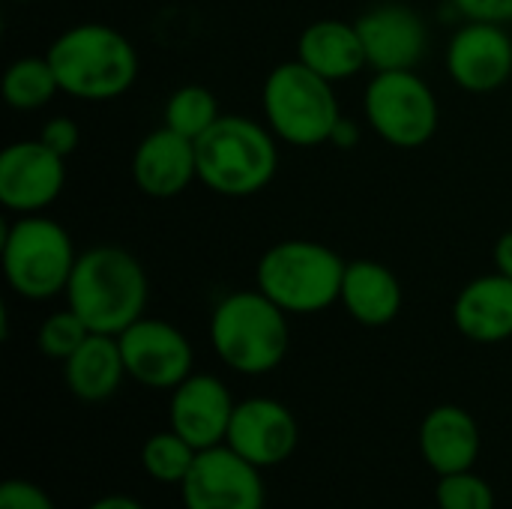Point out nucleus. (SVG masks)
I'll list each match as a JSON object with an SVG mask.
<instances>
[{
	"mask_svg": "<svg viewBox=\"0 0 512 509\" xmlns=\"http://www.w3.org/2000/svg\"><path fill=\"white\" fill-rule=\"evenodd\" d=\"M150 282L141 261L111 243L78 255L66 285L69 309L90 327V333L120 336L144 318Z\"/></svg>",
	"mask_w": 512,
	"mask_h": 509,
	"instance_id": "nucleus-1",
	"label": "nucleus"
},
{
	"mask_svg": "<svg viewBox=\"0 0 512 509\" xmlns=\"http://www.w3.org/2000/svg\"><path fill=\"white\" fill-rule=\"evenodd\" d=\"M60 93L81 102H108L123 96L138 78L135 45L111 24L84 21L54 36L45 51Z\"/></svg>",
	"mask_w": 512,
	"mask_h": 509,
	"instance_id": "nucleus-2",
	"label": "nucleus"
},
{
	"mask_svg": "<svg viewBox=\"0 0 512 509\" xmlns=\"http://www.w3.org/2000/svg\"><path fill=\"white\" fill-rule=\"evenodd\" d=\"M198 180L222 198H249L267 189L279 171V147L270 126L222 114L198 141Z\"/></svg>",
	"mask_w": 512,
	"mask_h": 509,
	"instance_id": "nucleus-3",
	"label": "nucleus"
},
{
	"mask_svg": "<svg viewBox=\"0 0 512 509\" xmlns=\"http://www.w3.org/2000/svg\"><path fill=\"white\" fill-rule=\"evenodd\" d=\"M210 345L228 369L267 375L288 357V312L258 288L234 291L222 297L210 315Z\"/></svg>",
	"mask_w": 512,
	"mask_h": 509,
	"instance_id": "nucleus-4",
	"label": "nucleus"
},
{
	"mask_svg": "<svg viewBox=\"0 0 512 509\" xmlns=\"http://www.w3.org/2000/svg\"><path fill=\"white\" fill-rule=\"evenodd\" d=\"M348 261L318 240H279L255 267V288L288 315H315L339 303Z\"/></svg>",
	"mask_w": 512,
	"mask_h": 509,
	"instance_id": "nucleus-5",
	"label": "nucleus"
},
{
	"mask_svg": "<svg viewBox=\"0 0 512 509\" xmlns=\"http://www.w3.org/2000/svg\"><path fill=\"white\" fill-rule=\"evenodd\" d=\"M261 108L273 135L291 147L327 144L342 120L336 84L300 60H285L264 78Z\"/></svg>",
	"mask_w": 512,
	"mask_h": 509,
	"instance_id": "nucleus-6",
	"label": "nucleus"
},
{
	"mask_svg": "<svg viewBox=\"0 0 512 509\" xmlns=\"http://www.w3.org/2000/svg\"><path fill=\"white\" fill-rule=\"evenodd\" d=\"M0 261L9 288L33 303L66 294L78 252L69 231L45 213H27L3 225Z\"/></svg>",
	"mask_w": 512,
	"mask_h": 509,
	"instance_id": "nucleus-7",
	"label": "nucleus"
},
{
	"mask_svg": "<svg viewBox=\"0 0 512 509\" xmlns=\"http://www.w3.org/2000/svg\"><path fill=\"white\" fill-rule=\"evenodd\" d=\"M363 114L369 129L399 150L429 144L441 123L438 96L414 69L375 72L363 93Z\"/></svg>",
	"mask_w": 512,
	"mask_h": 509,
	"instance_id": "nucleus-8",
	"label": "nucleus"
},
{
	"mask_svg": "<svg viewBox=\"0 0 512 509\" xmlns=\"http://www.w3.org/2000/svg\"><path fill=\"white\" fill-rule=\"evenodd\" d=\"M183 509H264L267 486L261 468L228 444L198 450L192 471L180 483Z\"/></svg>",
	"mask_w": 512,
	"mask_h": 509,
	"instance_id": "nucleus-9",
	"label": "nucleus"
},
{
	"mask_svg": "<svg viewBox=\"0 0 512 509\" xmlns=\"http://www.w3.org/2000/svg\"><path fill=\"white\" fill-rule=\"evenodd\" d=\"M126 375L150 390H174L192 375L195 351L183 330L162 318H138L120 336Z\"/></svg>",
	"mask_w": 512,
	"mask_h": 509,
	"instance_id": "nucleus-10",
	"label": "nucleus"
},
{
	"mask_svg": "<svg viewBox=\"0 0 512 509\" xmlns=\"http://www.w3.org/2000/svg\"><path fill=\"white\" fill-rule=\"evenodd\" d=\"M66 186V159L39 138L12 141L0 153V204L15 213L48 210Z\"/></svg>",
	"mask_w": 512,
	"mask_h": 509,
	"instance_id": "nucleus-11",
	"label": "nucleus"
},
{
	"mask_svg": "<svg viewBox=\"0 0 512 509\" xmlns=\"http://www.w3.org/2000/svg\"><path fill=\"white\" fill-rule=\"evenodd\" d=\"M447 75L468 93H495L512 78V36L498 21H474L450 36L444 51Z\"/></svg>",
	"mask_w": 512,
	"mask_h": 509,
	"instance_id": "nucleus-12",
	"label": "nucleus"
},
{
	"mask_svg": "<svg viewBox=\"0 0 512 509\" xmlns=\"http://www.w3.org/2000/svg\"><path fill=\"white\" fill-rule=\"evenodd\" d=\"M225 444L255 468L267 471L294 456L300 444V426L282 402L252 396L237 402Z\"/></svg>",
	"mask_w": 512,
	"mask_h": 509,
	"instance_id": "nucleus-13",
	"label": "nucleus"
},
{
	"mask_svg": "<svg viewBox=\"0 0 512 509\" xmlns=\"http://www.w3.org/2000/svg\"><path fill=\"white\" fill-rule=\"evenodd\" d=\"M354 24L375 72L417 69L429 51V24L405 3L372 6Z\"/></svg>",
	"mask_w": 512,
	"mask_h": 509,
	"instance_id": "nucleus-14",
	"label": "nucleus"
},
{
	"mask_svg": "<svg viewBox=\"0 0 512 509\" xmlns=\"http://www.w3.org/2000/svg\"><path fill=\"white\" fill-rule=\"evenodd\" d=\"M231 390L207 372H192L183 384L171 390L168 420L177 435H183L195 450H210L225 444L234 417Z\"/></svg>",
	"mask_w": 512,
	"mask_h": 509,
	"instance_id": "nucleus-15",
	"label": "nucleus"
},
{
	"mask_svg": "<svg viewBox=\"0 0 512 509\" xmlns=\"http://www.w3.org/2000/svg\"><path fill=\"white\" fill-rule=\"evenodd\" d=\"M132 180L138 192L156 201L183 195L198 180L195 141L168 129L165 123L144 135L132 153Z\"/></svg>",
	"mask_w": 512,
	"mask_h": 509,
	"instance_id": "nucleus-16",
	"label": "nucleus"
},
{
	"mask_svg": "<svg viewBox=\"0 0 512 509\" xmlns=\"http://www.w3.org/2000/svg\"><path fill=\"white\" fill-rule=\"evenodd\" d=\"M456 330L477 345H498L512 339V279L486 273L471 279L453 303Z\"/></svg>",
	"mask_w": 512,
	"mask_h": 509,
	"instance_id": "nucleus-17",
	"label": "nucleus"
},
{
	"mask_svg": "<svg viewBox=\"0 0 512 509\" xmlns=\"http://www.w3.org/2000/svg\"><path fill=\"white\" fill-rule=\"evenodd\" d=\"M420 456L438 474L471 471L480 459V426L459 405H438L420 423Z\"/></svg>",
	"mask_w": 512,
	"mask_h": 509,
	"instance_id": "nucleus-18",
	"label": "nucleus"
},
{
	"mask_svg": "<svg viewBox=\"0 0 512 509\" xmlns=\"http://www.w3.org/2000/svg\"><path fill=\"white\" fill-rule=\"evenodd\" d=\"M297 60L333 84L351 81L369 66L357 24L342 18H318L306 24L297 39Z\"/></svg>",
	"mask_w": 512,
	"mask_h": 509,
	"instance_id": "nucleus-19",
	"label": "nucleus"
},
{
	"mask_svg": "<svg viewBox=\"0 0 512 509\" xmlns=\"http://www.w3.org/2000/svg\"><path fill=\"white\" fill-rule=\"evenodd\" d=\"M339 303L363 327H387L399 318L405 294L399 276L372 258L348 261Z\"/></svg>",
	"mask_w": 512,
	"mask_h": 509,
	"instance_id": "nucleus-20",
	"label": "nucleus"
},
{
	"mask_svg": "<svg viewBox=\"0 0 512 509\" xmlns=\"http://www.w3.org/2000/svg\"><path fill=\"white\" fill-rule=\"evenodd\" d=\"M123 378L129 375L123 363L120 339L108 333H90L84 345L69 360H63V381L69 393L87 405L108 402L120 390Z\"/></svg>",
	"mask_w": 512,
	"mask_h": 509,
	"instance_id": "nucleus-21",
	"label": "nucleus"
},
{
	"mask_svg": "<svg viewBox=\"0 0 512 509\" xmlns=\"http://www.w3.org/2000/svg\"><path fill=\"white\" fill-rule=\"evenodd\" d=\"M57 93H60V84L45 54L18 57L3 72V99L15 111H39L48 102H54Z\"/></svg>",
	"mask_w": 512,
	"mask_h": 509,
	"instance_id": "nucleus-22",
	"label": "nucleus"
},
{
	"mask_svg": "<svg viewBox=\"0 0 512 509\" xmlns=\"http://www.w3.org/2000/svg\"><path fill=\"white\" fill-rule=\"evenodd\" d=\"M219 117H222L219 99L204 84H183V87H177L168 96L165 111H162V123L168 129L186 135L189 141H198Z\"/></svg>",
	"mask_w": 512,
	"mask_h": 509,
	"instance_id": "nucleus-23",
	"label": "nucleus"
},
{
	"mask_svg": "<svg viewBox=\"0 0 512 509\" xmlns=\"http://www.w3.org/2000/svg\"><path fill=\"white\" fill-rule=\"evenodd\" d=\"M195 456H198V450L174 429L156 432L141 447V465H144L147 477L156 483H165V486H180L186 480V474L192 471Z\"/></svg>",
	"mask_w": 512,
	"mask_h": 509,
	"instance_id": "nucleus-24",
	"label": "nucleus"
},
{
	"mask_svg": "<svg viewBox=\"0 0 512 509\" xmlns=\"http://www.w3.org/2000/svg\"><path fill=\"white\" fill-rule=\"evenodd\" d=\"M87 336H90V327L66 306L60 312H51L39 324V330H36V348H39L42 357L63 363V360H69L84 345Z\"/></svg>",
	"mask_w": 512,
	"mask_h": 509,
	"instance_id": "nucleus-25",
	"label": "nucleus"
},
{
	"mask_svg": "<svg viewBox=\"0 0 512 509\" xmlns=\"http://www.w3.org/2000/svg\"><path fill=\"white\" fill-rule=\"evenodd\" d=\"M435 504H438V509H495V492L471 468V471L438 477Z\"/></svg>",
	"mask_w": 512,
	"mask_h": 509,
	"instance_id": "nucleus-26",
	"label": "nucleus"
},
{
	"mask_svg": "<svg viewBox=\"0 0 512 509\" xmlns=\"http://www.w3.org/2000/svg\"><path fill=\"white\" fill-rule=\"evenodd\" d=\"M45 147H51L54 153H60L63 159L72 156L81 144V132H78V123L66 114H57V117H48L36 135Z\"/></svg>",
	"mask_w": 512,
	"mask_h": 509,
	"instance_id": "nucleus-27",
	"label": "nucleus"
},
{
	"mask_svg": "<svg viewBox=\"0 0 512 509\" xmlns=\"http://www.w3.org/2000/svg\"><path fill=\"white\" fill-rule=\"evenodd\" d=\"M0 509H57L45 489L27 480H6L0 486Z\"/></svg>",
	"mask_w": 512,
	"mask_h": 509,
	"instance_id": "nucleus-28",
	"label": "nucleus"
},
{
	"mask_svg": "<svg viewBox=\"0 0 512 509\" xmlns=\"http://www.w3.org/2000/svg\"><path fill=\"white\" fill-rule=\"evenodd\" d=\"M459 15L474 18V21H512V0H447Z\"/></svg>",
	"mask_w": 512,
	"mask_h": 509,
	"instance_id": "nucleus-29",
	"label": "nucleus"
},
{
	"mask_svg": "<svg viewBox=\"0 0 512 509\" xmlns=\"http://www.w3.org/2000/svg\"><path fill=\"white\" fill-rule=\"evenodd\" d=\"M492 261H495V270L498 273H504V276L512 279V231L498 237V243L492 249Z\"/></svg>",
	"mask_w": 512,
	"mask_h": 509,
	"instance_id": "nucleus-30",
	"label": "nucleus"
},
{
	"mask_svg": "<svg viewBox=\"0 0 512 509\" xmlns=\"http://www.w3.org/2000/svg\"><path fill=\"white\" fill-rule=\"evenodd\" d=\"M357 138H360V129H357V123H354V120H348V117H342L330 141H333L336 147L348 150V147H354V144H357Z\"/></svg>",
	"mask_w": 512,
	"mask_h": 509,
	"instance_id": "nucleus-31",
	"label": "nucleus"
},
{
	"mask_svg": "<svg viewBox=\"0 0 512 509\" xmlns=\"http://www.w3.org/2000/svg\"><path fill=\"white\" fill-rule=\"evenodd\" d=\"M87 509H144V504H138L129 495H105V498L93 501Z\"/></svg>",
	"mask_w": 512,
	"mask_h": 509,
	"instance_id": "nucleus-32",
	"label": "nucleus"
},
{
	"mask_svg": "<svg viewBox=\"0 0 512 509\" xmlns=\"http://www.w3.org/2000/svg\"><path fill=\"white\" fill-rule=\"evenodd\" d=\"M21 3H27V0H21Z\"/></svg>",
	"mask_w": 512,
	"mask_h": 509,
	"instance_id": "nucleus-33",
	"label": "nucleus"
}]
</instances>
